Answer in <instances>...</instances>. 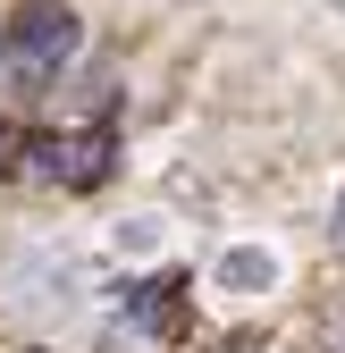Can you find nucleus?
<instances>
[{
	"mask_svg": "<svg viewBox=\"0 0 345 353\" xmlns=\"http://www.w3.org/2000/svg\"><path fill=\"white\" fill-rule=\"evenodd\" d=\"M76 51V9L68 0H17L9 9V76L42 84V76H59Z\"/></svg>",
	"mask_w": 345,
	"mask_h": 353,
	"instance_id": "1",
	"label": "nucleus"
},
{
	"mask_svg": "<svg viewBox=\"0 0 345 353\" xmlns=\"http://www.w3.org/2000/svg\"><path fill=\"white\" fill-rule=\"evenodd\" d=\"M110 160H118L110 135H26V168H42L51 185H76V194H93Z\"/></svg>",
	"mask_w": 345,
	"mask_h": 353,
	"instance_id": "2",
	"label": "nucleus"
},
{
	"mask_svg": "<svg viewBox=\"0 0 345 353\" xmlns=\"http://www.w3.org/2000/svg\"><path fill=\"white\" fill-rule=\"evenodd\" d=\"M126 320H135L144 336H186V278H144L135 294H126Z\"/></svg>",
	"mask_w": 345,
	"mask_h": 353,
	"instance_id": "3",
	"label": "nucleus"
},
{
	"mask_svg": "<svg viewBox=\"0 0 345 353\" xmlns=\"http://www.w3.org/2000/svg\"><path fill=\"white\" fill-rule=\"evenodd\" d=\"M270 278H278V261H270V252H253V244L219 252V286H228V294H262Z\"/></svg>",
	"mask_w": 345,
	"mask_h": 353,
	"instance_id": "4",
	"label": "nucleus"
},
{
	"mask_svg": "<svg viewBox=\"0 0 345 353\" xmlns=\"http://www.w3.org/2000/svg\"><path fill=\"white\" fill-rule=\"evenodd\" d=\"M17 160H26V135H17L9 118H0V168H17Z\"/></svg>",
	"mask_w": 345,
	"mask_h": 353,
	"instance_id": "5",
	"label": "nucleus"
},
{
	"mask_svg": "<svg viewBox=\"0 0 345 353\" xmlns=\"http://www.w3.org/2000/svg\"><path fill=\"white\" fill-rule=\"evenodd\" d=\"M328 353H345V312H337V320H328Z\"/></svg>",
	"mask_w": 345,
	"mask_h": 353,
	"instance_id": "6",
	"label": "nucleus"
},
{
	"mask_svg": "<svg viewBox=\"0 0 345 353\" xmlns=\"http://www.w3.org/2000/svg\"><path fill=\"white\" fill-rule=\"evenodd\" d=\"M328 236H337V252H345V202H337V228H328Z\"/></svg>",
	"mask_w": 345,
	"mask_h": 353,
	"instance_id": "7",
	"label": "nucleus"
}]
</instances>
